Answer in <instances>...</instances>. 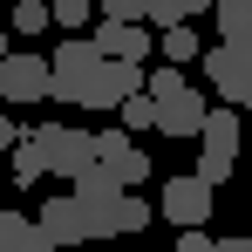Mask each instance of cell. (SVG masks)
I'll use <instances>...</instances> for the list:
<instances>
[{
	"instance_id": "obj_1",
	"label": "cell",
	"mask_w": 252,
	"mask_h": 252,
	"mask_svg": "<svg viewBox=\"0 0 252 252\" xmlns=\"http://www.w3.org/2000/svg\"><path fill=\"white\" fill-rule=\"evenodd\" d=\"M28 143L41 150V164L55 170V177H75V170L95 164L89 136H82V129H68V123H34V129H28Z\"/></svg>"
},
{
	"instance_id": "obj_2",
	"label": "cell",
	"mask_w": 252,
	"mask_h": 252,
	"mask_svg": "<svg viewBox=\"0 0 252 252\" xmlns=\"http://www.w3.org/2000/svg\"><path fill=\"white\" fill-rule=\"evenodd\" d=\"M95 62H102V55H95L89 41H62V48H55V62H48V102H82Z\"/></svg>"
},
{
	"instance_id": "obj_3",
	"label": "cell",
	"mask_w": 252,
	"mask_h": 252,
	"mask_svg": "<svg viewBox=\"0 0 252 252\" xmlns=\"http://www.w3.org/2000/svg\"><path fill=\"white\" fill-rule=\"evenodd\" d=\"M0 102H14V109H28V102H48V62H41V55L14 48V55L0 62Z\"/></svg>"
},
{
	"instance_id": "obj_4",
	"label": "cell",
	"mask_w": 252,
	"mask_h": 252,
	"mask_svg": "<svg viewBox=\"0 0 252 252\" xmlns=\"http://www.w3.org/2000/svg\"><path fill=\"white\" fill-rule=\"evenodd\" d=\"M89 150H95V164L109 170L123 191L150 177V150H136V143H129V129H102V136H89Z\"/></svg>"
},
{
	"instance_id": "obj_5",
	"label": "cell",
	"mask_w": 252,
	"mask_h": 252,
	"mask_svg": "<svg viewBox=\"0 0 252 252\" xmlns=\"http://www.w3.org/2000/svg\"><path fill=\"white\" fill-rule=\"evenodd\" d=\"M136 89H143V62H95L82 109H123V95H136Z\"/></svg>"
},
{
	"instance_id": "obj_6",
	"label": "cell",
	"mask_w": 252,
	"mask_h": 252,
	"mask_svg": "<svg viewBox=\"0 0 252 252\" xmlns=\"http://www.w3.org/2000/svg\"><path fill=\"white\" fill-rule=\"evenodd\" d=\"M205 75H211V89H218L225 102H239L246 82H252V41H218V48H205Z\"/></svg>"
},
{
	"instance_id": "obj_7",
	"label": "cell",
	"mask_w": 252,
	"mask_h": 252,
	"mask_svg": "<svg viewBox=\"0 0 252 252\" xmlns=\"http://www.w3.org/2000/svg\"><path fill=\"white\" fill-rule=\"evenodd\" d=\"M82 211H89V239H129V232L150 225V205L129 198V191H116L109 205H82Z\"/></svg>"
},
{
	"instance_id": "obj_8",
	"label": "cell",
	"mask_w": 252,
	"mask_h": 252,
	"mask_svg": "<svg viewBox=\"0 0 252 252\" xmlns=\"http://www.w3.org/2000/svg\"><path fill=\"white\" fill-rule=\"evenodd\" d=\"M89 48H95L102 62H143V55L157 48V34H150L143 21H102V28L89 34Z\"/></svg>"
},
{
	"instance_id": "obj_9",
	"label": "cell",
	"mask_w": 252,
	"mask_h": 252,
	"mask_svg": "<svg viewBox=\"0 0 252 252\" xmlns=\"http://www.w3.org/2000/svg\"><path fill=\"white\" fill-rule=\"evenodd\" d=\"M34 232L41 239H55V246H89V211L75 191H62V198H48L41 218H34Z\"/></svg>"
},
{
	"instance_id": "obj_10",
	"label": "cell",
	"mask_w": 252,
	"mask_h": 252,
	"mask_svg": "<svg viewBox=\"0 0 252 252\" xmlns=\"http://www.w3.org/2000/svg\"><path fill=\"white\" fill-rule=\"evenodd\" d=\"M157 205H164V218L177 225V232H191V225H205V218H211V184H198V177L184 170V177H170V184H164Z\"/></svg>"
},
{
	"instance_id": "obj_11",
	"label": "cell",
	"mask_w": 252,
	"mask_h": 252,
	"mask_svg": "<svg viewBox=\"0 0 252 252\" xmlns=\"http://www.w3.org/2000/svg\"><path fill=\"white\" fill-rule=\"evenodd\" d=\"M150 102H157V129L164 136H198V123H205V109H211L191 82L177 89V95H150Z\"/></svg>"
},
{
	"instance_id": "obj_12",
	"label": "cell",
	"mask_w": 252,
	"mask_h": 252,
	"mask_svg": "<svg viewBox=\"0 0 252 252\" xmlns=\"http://www.w3.org/2000/svg\"><path fill=\"white\" fill-rule=\"evenodd\" d=\"M198 143H205V150H225V157H239V109H232V102H225V109H205Z\"/></svg>"
},
{
	"instance_id": "obj_13",
	"label": "cell",
	"mask_w": 252,
	"mask_h": 252,
	"mask_svg": "<svg viewBox=\"0 0 252 252\" xmlns=\"http://www.w3.org/2000/svg\"><path fill=\"white\" fill-rule=\"evenodd\" d=\"M0 252H62L55 239H41L21 211H0Z\"/></svg>"
},
{
	"instance_id": "obj_14",
	"label": "cell",
	"mask_w": 252,
	"mask_h": 252,
	"mask_svg": "<svg viewBox=\"0 0 252 252\" xmlns=\"http://www.w3.org/2000/svg\"><path fill=\"white\" fill-rule=\"evenodd\" d=\"M218 14V41H252V0H211Z\"/></svg>"
},
{
	"instance_id": "obj_15",
	"label": "cell",
	"mask_w": 252,
	"mask_h": 252,
	"mask_svg": "<svg viewBox=\"0 0 252 252\" xmlns=\"http://www.w3.org/2000/svg\"><path fill=\"white\" fill-rule=\"evenodd\" d=\"M116 191H123V184H116V177H109V170H102V164H89V170H75V198H82V205H109Z\"/></svg>"
},
{
	"instance_id": "obj_16",
	"label": "cell",
	"mask_w": 252,
	"mask_h": 252,
	"mask_svg": "<svg viewBox=\"0 0 252 252\" xmlns=\"http://www.w3.org/2000/svg\"><path fill=\"white\" fill-rule=\"evenodd\" d=\"M157 48H164V62H170V68H184V62H198V34H191L184 21H177V28H164V34H157Z\"/></svg>"
},
{
	"instance_id": "obj_17",
	"label": "cell",
	"mask_w": 252,
	"mask_h": 252,
	"mask_svg": "<svg viewBox=\"0 0 252 252\" xmlns=\"http://www.w3.org/2000/svg\"><path fill=\"white\" fill-rule=\"evenodd\" d=\"M177 21H191L184 0H150V7H143V28H150V34H164V28H177Z\"/></svg>"
},
{
	"instance_id": "obj_18",
	"label": "cell",
	"mask_w": 252,
	"mask_h": 252,
	"mask_svg": "<svg viewBox=\"0 0 252 252\" xmlns=\"http://www.w3.org/2000/svg\"><path fill=\"white\" fill-rule=\"evenodd\" d=\"M34 177H48V164H41V150L21 136V143H14V184H34Z\"/></svg>"
},
{
	"instance_id": "obj_19",
	"label": "cell",
	"mask_w": 252,
	"mask_h": 252,
	"mask_svg": "<svg viewBox=\"0 0 252 252\" xmlns=\"http://www.w3.org/2000/svg\"><path fill=\"white\" fill-rule=\"evenodd\" d=\"M123 129H157V102L136 89V95H123Z\"/></svg>"
},
{
	"instance_id": "obj_20",
	"label": "cell",
	"mask_w": 252,
	"mask_h": 252,
	"mask_svg": "<svg viewBox=\"0 0 252 252\" xmlns=\"http://www.w3.org/2000/svg\"><path fill=\"white\" fill-rule=\"evenodd\" d=\"M191 177H198V184H211V191H218V184H225V177H232V157H225V150H198V170H191Z\"/></svg>"
},
{
	"instance_id": "obj_21",
	"label": "cell",
	"mask_w": 252,
	"mask_h": 252,
	"mask_svg": "<svg viewBox=\"0 0 252 252\" xmlns=\"http://www.w3.org/2000/svg\"><path fill=\"white\" fill-rule=\"evenodd\" d=\"M48 28H55V21H48L41 0H21V7H14V34H48Z\"/></svg>"
},
{
	"instance_id": "obj_22",
	"label": "cell",
	"mask_w": 252,
	"mask_h": 252,
	"mask_svg": "<svg viewBox=\"0 0 252 252\" xmlns=\"http://www.w3.org/2000/svg\"><path fill=\"white\" fill-rule=\"evenodd\" d=\"M48 21H55V28H82V21H89V0H55Z\"/></svg>"
},
{
	"instance_id": "obj_23",
	"label": "cell",
	"mask_w": 252,
	"mask_h": 252,
	"mask_svg": "<svg viewBox=\"0 0 252 252\" xmlns=\"http://www.w3.org/2000/svg\"><path fill=\"white\" fill-rule=\"evenodd\" d=\"M150 0H102V21H143Z\"/></svg>"
},
{
	"instance_id": "obj_24",
	"label": "cell",
	"mask_w": 252,
	"mask_h": 252,
	"mask_svg": "<svg viewBox=\"0 0 252 252\" xmlns=\"http://www.w3.org/2000/svg\"><path fill=\"white\" fill-rule=\"evenodd\" d=\"M211 246H218V239H211L205 225H191V232H177V246H170V252H211Z\"/></svg>"
},
{
	"instance_id": "obj_25",
	"label": "cell",
	"mask_w": 252,
	"mask_h": 252,
	"mask_svg": "<svg viewBox=\"0 0 252 252\" xmlns=\"http://www.w3.org/2000/svg\"><path fill=\"white\" fill-rule=\"evenodd\" d=\"M177 89H184V75H177V68H157V75L143 82V95H177Z\"/></svg>"
},
{
	"instance_id": "obj_26",
	"label": "cell",
	"mask_w": 252,
	"mask_h": 252,
	"mask_svg": "<svg viewBox=\"0 0 252 252\" xmlns=\"http://www.w3.org/2000/svg\"><path fill=\"white\" fill-rule=\"evenodd\" d=\"M21 143V129H14V116H0V150H14Z\"/></svg>"
},
{
	"instance_id": "obj_27",
	"label": "cell",
	"mask_w": 252,
	"mask_h": 252,
	"mask_svg": "<svg viewBox=\"0 0 252 252\" xmlns=\"http://www.w3.org/2000/svg\"><path fill=\"white\" fill-rule=\"evenodd\" d=\"M211 252H252V239H218Z\"/></svg>"
},
{
	"instance_id": "obj_28",
	"label": "cell",
	"mask_w": 252,
	"mask_h": 252,
	"mask_svg": "<svg viewBox=\"0 0 252 252\" xmlns=\"http://www.w3.org/2000/svg\"><path fill=\"white\" fill-rule=\"evenodd\" d=\"M7 55H14V48H7V28H0V62H7Z\"/></svg>"
}]
</instances>
